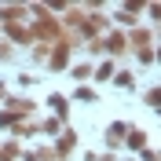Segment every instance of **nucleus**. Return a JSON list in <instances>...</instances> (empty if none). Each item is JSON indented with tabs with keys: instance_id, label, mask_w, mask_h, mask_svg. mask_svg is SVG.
I'll use <instances>...</instances> for the list:
<instances>
[{
	"instance_id": "nucleus-4",
	"label": "nucleus",
	"mask_w": 161,
	"mask_h": 161,
	"mask_svg": "<svg viewBox=\"0 0 161 161\" xmlns=\"http://www.w3.org/2000/svg\"><path fill=\"white\" fill-rule=\"evenodd\" d=\"M103 48L110 51V55H121V51H128V40H125V33H110V37L103 40Z\"/></svg>"
},
{
	"instance_id": "nucleus-9",
	"label": "nucleus",
	"mask_w": 161,
	"mask_h": 161,
	"mask_svg": "<svg viewBox=\"0 0 161 161\" xmlns=\"http://www.w3.org/2000/svg\"><path fill=\"white\" fill-rule=\"evenodd\" d=\"M73 95H77L80 103H99V95H95V88H88V84H80V88L73 92Z\"/></svg>"
},
{
	"instance_id": "nucleus-15",
	"label": "nucleus",
	"mask_w": 161,
	"mask_h": 161,
	"mask_svg": "<svg viewBox=\"0 0 161 161\" xmlns=\"http://www.w3.org/2000/svg\"><path fill=\"white\" fill-rule=\"evenodd\" d=\"M73 77H77V80H88V77H92V66H88V62L73 66Z\"/></svg>"
},
{
	"instance_id": "nucleus-11",
	"label": "nucleus",
	"mask_w": 161,
	"mask_h": 161,
	"mask_svg": "<svg viewBox=\"0 0 161 161\" xmlns=\"http://www.w3.org/2000/svg\"><path fill=\"white\" fill-rule=\"evenodd\" d=\"M92 77L95 80H114V62H103L99 70H92Z\"/></svg>"
},
{
	"instance_id": "nucleus-21",
	"label": "nucleus",
	"mask_w": 161,
	"mask_h": 161,
	"mask_svg": "<svg viewBox=\"0 0 161 161\" xmlns=\"http://www.w3.org/2000/svg\"><path fill=\"white\" fill-rule=\"evenodd\" d=\"M0 95H4V84H0Z\"/></svg>"
},
{
	"instance_id": "nucleus-8",
	"label": "nucleus",
	"mask_w": 161,
	"mask_h": 161,
	"mask_svg": "<svg viewBox=\"0 0 161 161\" xmlns=\"http://www.w3.org/2000/svg\"><path fill=\"white\" fill-rule=\"evenodd\" d=\"M30 110H33V103H30V99H22V95L8 99V114H30Z\"/></svg>"
},
{
	"instance_id": "nucleus-22",
	"label": "nucleus",
	"mask_w": 161,
	"mask_h": 161,
	"mask_svg": "<svg viewBox=\"0 0 161 161\" xmlns=\"http://www.w3.org/2000/svg\"><path fill=\"white\" fill-rule=\"evenodd\" d=\"M154 59H161V51H158V55H154Z\"/></svg>"
},
{
	"instance_id": "nucleus-12",
	"label": "nucleus",
	"mask_w": 161,
	"mask_h": 161,
	"mask_svg": "<svg viewBox=\"0 0 161 161\" xmlns=\"http://www.w3.org/2000/svg\"><path fill=\"white\" fill-rule=\"evenodd\" d=\"M143 99H147V106H154V110H161V88H150L147 95H143Z\"/></svg>"
},
{
	"instance_id": "nucleus-16",
	"label": "nucleus",
	"mask_w": 161,
	"mask_h": 161,
	"mask_svg": "<svg viewBox=\"0 0 161 161\" xmlns=\"http://www.w3.org/2000/svg\"><path fill=\"white\" fill-rule=\"evenodd\" d=\"M136 55H139V62H154V48H139Z\"/></svg>"
},
{
	"instance_id": "nucleus-2",
	"label": "nucleus",
	"mask_w": 161,
	"mask_h": 161,
	"mask_svg": "<svg viewBox=\"0 0 161 161\" xmlns=\"http://www.w3.org/2000/svg\"><path fill=\"white\" fill-rule=\"evenodd\" d=\"M125 136H128V125H121V121H114L110 128H106V147H110V150H117L121 143H125Z\"/></svg>"
},
{
	"instance_id": "nucleus-20",
	"label": "nucleus",
	"mask_w": 161,
	"mask_h": 161,
	"mask_svg": "<svg viewBox=\"0 0 161 161\" xmlns=\"http://www.w3.org/2000/svg\"><path fill=\"white\" fill-rule=\"evenodd\" d=\"M150 19H158V22H161V4H150Z\"/></svg>"
},
{
	"instance_id": "nucleus-13",
	"label": "nucleus",
	"mask_w": 161,
	"mask_h": 161,
	"mask_svg": "<svg viewBox=\"0 0 161 161\" xmlns=\"http://www.w3.org/2000/svg\"><path fill=\"white\" fill-rule=\"evenodd\" d=\"M114 84H117V88H132L136 77H132V73H114Z\"/></svg>"
},
{
	"instance_id": "nucleus-10",
	"label": "nucleus",
	"mask_w": 161,
	"mask_h": 161,
	"mask_svg": "<svg viewBox=\"0 0 161 161\" xmlns=\"http://www.w3.org/2000/svg\"><path fill=\"white\" fill-rule=\"evenodd\" d=\"M4 30H8V37H11V40H30V30H22L19 22H11V26H4Z\"/></svg>"
},
{
	"instance_id": "nucleus-14",
	"label": "nucleus",
	"mask_w": 161,
	"mask_h": 161,
	"mask_svg": "<svg viewBox=\"0 0 161 161\" xmlns=\"http://www.w3.org/2000/svg\"><path fill=\"white\" fill-rule=\"evenodd\" d=\"M136 19H139V15H136V11H117V22H125V26H136Z\"/></svg>"
},
{
	"instance_id": "nucleus-17",
	"label": "nucleus",
	"mask_w": 161,
	"mask_h": 161,
	"mask_svg": "<svg viewBox=\"0 0 161 161\" xmlns=\"http://www.w3.org/2000/svg\"><path fill=\"white\" fill-rule=\"evenodd\" d=\"M33 59H40V62L48 59V44H37V48H33Z\"/></svg>"
},
{
	"instance_id": "nucleus-7",
	"label": "nucleus",
	"mask_w": 161,
	"mask_h": 161,
	"mask_svg": "<svg viewBox=\"0 0 161 161\" xmlns=\"http://www.w3.org/2000/svg\"><path fill=\"white\" fill-rule=\"evenodd\" d=\"M125 143H128V147H136V150H147V136H143L139 128H132V125H128V136H125Z\"/></svg>"
},
{
	"instance_id": "nucleus-18",
	"label": "nucleus",
	"mask_w": 161,
	"mask_h": 161,
	"mask_svg": "<svg viewBox=\"0 0 161 161\" xmlns=\"http://www.w3.org/2000/svg\"><path fill=\"white\" fill-rule=\"evenodd\" d=\"M143 161H161V150H150V147H147V150H143Z\"/></svg>"
},
{
	"instance_id": "nucleus-1",
	"label": "nucleus",
	"mask_w": 161,
	"mask_h": 161,
	"mask_svg": "<svg viewBox=\"0 0 161 161\" xmlns=\"http://www.w3.org/2000/svg\"><path fill=\"white\" fill-rule=\"evenodd\" d=\"M66 62H70V44H51V59H48V66L51 70H62V66H66Z\"/></svg>"
},
{
	"instance_id": "nucleus-3",
	"label": "nucleus",
	"mask_w": 161,
	"mask_h": 161,
	"mask_svg": "<svg viewBox=\"0 0 161 161\" xmlns=\"http://www.w3.org/2000/svg\"><path fill=\"white\" fill-rule=\"evenodd\" d=\"M125 40H128V44H132V48H136V51H139V48H150V44H154L150 30H143V26H139V30H132V33H128V37H125Z\"/></svg>"
},
{
	"instance_id": "nucleus-19",
	"label": "nucleus",
	"mask_w": 161,
	"mask_h": 161,
	"mask_svg": "<svg viewBox=\"0 0 161 161\" xmlns=\"http://www.w3.org/2000/svg\"><path fill=\"white\" fill-rule=\"evenodd\" d=\"M0 59H11V44L8 40H0Z\"/></svg>"
},
{
	"instance_id": "nucleus-5",
	"label": "nucleus",
	"mask_w": 161,
	"mask_h": 161,
	"mask_svg": "<svg viewBox=\"0 0 161 161\" xmlns=\"http://www.w3.org/2000/svg\"><path fill=\"white\" fill-rule=\"evenodd\" d=\"M26 11H30V8H22V4H8V8H0V22H4V26H11V22H19Z\"/></svg>"
},
{
	"instance_id": "nucleus-6",
	"label": "nucleus",
	"mask_w": 161,
	"mask_h": 161,
	"mask_svg": "<svg viewBox=\"0 0 161 161\" xmlns=\"http://www.w3.org/2000/svg\"><path fill=\"white\" fill-rule=\"evenodd\" d=\"M48 103H51V110H55V117H66V114H70V99H66V95H59V92H55Z\"/></svg>"
}]
</instances>
